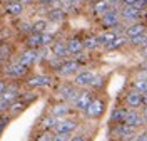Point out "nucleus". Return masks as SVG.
Returning <instances> with one entry per match:
<instances>
[{
  "mask_svg": "<svg viewBox=\"0 0 147 141\" xmlns=\"http://www.w3.org/2000/svg\"><path fill=\"white\" fill-rule=\"evenodd\" d=\"M79 89L75 87L74 84H62L59 87V96H60V99H64V101H77V97H79Z\"/></svg>",
  "mask_w": 147,
  "mask_h": 141,
  "instance_id": "f257e3e1",
  "label": "nucleus"
},
{
  "mask_svg": "<svg viewBox=\"0 0 147 141\" xmlns=\"http://www.w3.org/2000/svg\"><path fill=\"white\" fill-rule=\"evenodd\" d=\"M120 19H122V17H120V10H117L115 7H112L105 15H102V25H104V27H107V29L117 27Z\"/></svg>",
  "mask_w": 147,
  "mask_h": 141,
  "instance_id": "f03ea898",
  "label": "nucleus"
},
{
  "mask_svg": "<svg viewBox=\"0 0 147 141\" xmlns=\"http://www.w3.org/2000/svg\"><path fill=\"white\" fill-rule=\"evenodd\" d=\"M95 97H94V94L90 91H82V93L79 94V97H77V101H75V109L77 111H87L89 109V106L92 104Z\"/></svg>",
  "mask_w": 147,
  "mask_h": 141,
  "instance_id": "7ed1b4c3",
  "label": "nucleus"
},
{
  "mask_svg": "<svg viewBox=\"0 0 147 141\" xmlns=\"http://www.w3.org/2000/svg\"><path fill=\"white\" fill-rule=\"evenodd\" d=\"M94 77H95L94 72H90V71H82V72H79V74L75 76L74 86L75 87H89L92 84V81H94Z\"/></svg>",
  "mask_w": 147,
  "mask_h": 141,
  "instance_id": "20e7f679",
  "label": "nucleus"
},
{
  "mask_svg": "<svg viewBox=\"0 0 147 141\" xmlns=\"http://www.w3.org/2000/svg\"><path fill=\"white\" fill-rule=\"evenodd\" d=\"M104 111H105V103H104L102 99H99V97H95V99L92 101V104L89 106V109L85 111V114H87L89 118H99V116L104 114Z\"/></svg>",
  "mask_w": 147,
  "mask_h": 141,
  "instance_id": "39448f33",
  "label": "nucleus"
},
{
  "mask_svg": "<svg viewBox=\"0 0 147 141\" xmlns=\"http://www.w3.org/2000/svg\"><path fill=\"white\" fill-rule=\"evenodd\" d=\"M124 123H125L127 126H130V128H139V126H142V124L146 123V118H144L142 114H139L137 111H127Z\"/></svg>",
  "mask_w": 147,
  "mask_h": 141,
  "instance_id": "423d86ee",
  "label": "nucleus"
},
{
  "mask_svg": "<svg viewBox=\"0 0 147 141\" xmlns=\"http://www.w3.org/2000/svg\"><path fill=\"white\" fill-rule=\"evenodd\" d=\"M120 17L124 20H127L129 24H136L142 15H140V10H137L136 7H122L120 10Z\"/></svg>",
  "mask_w": 147,
  "mask_h": 141,
  "instance_id": "0eeeda50",
  "label": "nucleus"
},
{
  "mask_svg": "<svg viewBox=\"0 0 147 141\" xmlns=\"http://www.w3.org/2000/svg\"><path fill=\"white\" fill-rule=\"evenodd\" d=\"M52 84V77L50 76H34L27 81V86L30 89H35V87H47V86Z\"/></svg>",
  "mask_w": 147,
  "mask_h": 141,
  "instance_id": "6e6552de",
  "label": "nucleus"
},
{
  "mask_svg": "<svg viewBox=\"0 0 147 141\" xmlns=\"http://www.w3.org/2000/svg\"><path fill=\"white\" fill-rule=\"evenodd\" d=\"M114 133H115L117 136H120V138H124V140H134V138H136V128H130L125 123L117 124L115 129H114Z\"/></svg>",
  "mask_w": 147,
  "mask_h": 141,
  "instance_id": "1a4fd4ad",
  "label": "nucleus"
},
{
  "mask_svg": "<svg viewBox=\"0 0 147 141\" xmlns=\"http://www.w3.org/2000/svg\"><path fill=\"white\" fill-rule=\"evenodd\" d=\"M77 69H79V62L77 61H65V62L60 64V67L57 69V72H59V76H62V77H67V76L75 74Z\"/></svg>",
  "mask_w": 147,
  "mask_h": 141,
  "instance_id": "9d476101",
  "label": "nucleus"
},
{
  "mask_svg": "<svg viewBox=\"0 0 147 141\" xmlns=\"http://www.w3.org/2000/svg\"><path fill=\"white\" fill-rule=\"evenodd\" d=\"M5 74L9 76V77H15V79L24 77V76L27 74V66H24V64H20V62L10 64V66H7V69H5Z\"/></svg>",
  "mask_w": 147,
  "mask_h": 141,
  "instance_id": "9b49d317",
  "label": "nucleus"
},
{
  "mask_svg": "<svg viewBox=\"0 0 147 141\" xmlns=\"http://www.w3.org/2000/svg\"><path fill=\"white\" fill-rule=\"evenodd\" d=\"M75 128H77V123L74 119H65V118L64 119H59L57 126H55L57 133H67V134H70Z\"/></svg>",
  "mask_w": 147,
  "mask_h": 141,
  "instance_id": "f8f14e48",
  "label": "nucleus"
},
{
  "mask_svg": "<svg viewBox=\"0 0 147 141\" xmlns=\"http://www.w3.org/2000/svg\"><path fill=\"white\" fill-rule=\"evenodd\" d=\"M144 30H146V25L140 24V22H136V24H130L127 29H125V37L132 39V37H137V35H144Z\"/></svg>",
  "mask_w": 147,
  "mask_h": 141,
  "instance_id": "ddd939ff",
  "label": "nucleus"
},
{
  "mask_svg": "<svg viewBox=\"0 0 147 141\" xmlns=\"http://www.w3.org/2000/svg\"><path fill=\"white\" fill-rule=\"evenodd\" d=\"M37 59H38V52H37L35 49H28L25 52H22V56H20V64H24V66H30V64H34Z\"/></svg>",
  "mask_w": 147,
  "mask_h": 141,
  "instance_id": "4468645a",
  "label": "nucleus"
},
{
  "mask_svg": "<svg viewBox=\"0 0 147 141\" xmlns=\"http://www.w3.org/2000/svg\"><path fill=\"white\" fill-rule=\"evenodd\" d=\"M52 52L55 54V57L62 59V57L69 56V49H67V42H62V40H55L52 44Z\"/></svg>",
  "mask_w": 147,
  "mask_h": 141,
  "instance_id": "2eb2a0df",
  "label": "nucleus"
},
{
  "mask_svg": "<svg viewBox=\"0 0 147 141\" xmlns=\"http://www.w3.org/2000/svg\"><path fill=\"white\" fill-rule=\"evenodd\" d=\"M125 101L130 108H139V106H142V94L137 93V91H129L125 94Z\"/></svg>",
  "mask_w": 147,
  "mask_h": 141,
  "instance_id": "dca6fc26",
  "label": "nucleus"
},
{
  "mask_svg": "<svg viewBox=\"0 0 147 141\" xmlns=\"http://www.w3.org/2000/svg\"><path fill=\"white\" fill-rule=\"evenodd\" d=\"M47 17H49L50 22H64L67 19V12L64 9H60V7L59 9H50L47 12Z\"/></svg>",
  "mask_w": 147,
  "mask_h": 141,
  "instance_id": "f3484780",
  "label": "nucleus"
},
{
  "mask_svg": "<svg viewBox=\"0 0 147 141\" xmlns=\"http://www.w3.org/2000/svg\"><path fill=\"white\" fill-rule=\"evenodd\" d=\"M67 49H69V54H80L84 49V42L79 39H70L67 40Z\"/></svg>",
  "mask_w": 147,
  "mask_h": 141,
  "instance_id": "a211bd4d",
  "label": "nucleus"
},
{
  "mask_svg": "<svg viewBox=\"0 0 147 141\" xmlns=\"http://www.w3.org/2000/svg\"><path fill=\"white\" fill-rule=\"evenodd\" d=\"M97 39H99V44H102V46H110L117 39V35H115L114 30H105V32H102L100 35H97Z\"/></svg>",
  "mask_w": 147,
  "mask_h": 141,
  "instance_id": "6ab92c4d",
  "label": "nucleus"
},
{
  "mask_svg": "<svg viewBox=\"0 0 147 141\" xmlns=\"http://www.w3.org/2000/svg\"><path fill=\"white\" fill-rule=\"evenodd\" d=\"M110 9H112V5H110L107 0H97V2L94 3V12H95L97 15H105Z\"/></svg>",
  "mask_w": 147,
  "mask_h": 141,
  "instance_id": "aec40b11",
  "label": "nucleus"
},
{
  "mask_svg": "<svg viewBox=\"0 0 147 141\" xmlns=\"http://www.w3.org/2000/svg\"><path fill=\"white\" fill-rule=\"evenodd\" d=\"M69 113H70V108H69L67 104H57L54 109H52V116H54V118H62V119H64Z\"/></svg>",
  "mask_w": 147,
  "mask_h": 141,
  "instance_id": "412c9836",
  "label": "nucleus"
},
{
  "mask_svg": "<svg viewBox=\"0 0 147 141\" xmlns=\"http://www.w3.org/2000/svg\"><path fill=\"white\" fill-rule=\"evenodd\" d=\"M22 10H24V3H20V2H10L9 5H7V12L12 14V15H20L22 14Z\"/></svg>",
  "mask_w": 147,
  "mask_h": 141,
  "instance_id": "4be33fe9",
  "label": "nucleus"
},
{
  "mask_svg": "<svg viewBox=\"0 0 147 141\" xmlns=\"http://www.w3.org/2000/svg\"><path fill=\"white\" fill-rule=\"evenodd\" d=\"M125 114H127V111H124V109H114L112 114H110V121L120 124V123H124V119H125Z\"/></svg>",
  "mask_w": 147,
  "mask_h": 141,
  "instance_id": "5701e85b",
  "label": "nucleus"
},
{
  "mask_svg": "<svg viewBox=\"0 0 147 141\" xmlns=\"http://www.w3.org/2000/svg\"><path fill=\"white\" fill-rule=\"evenodd\" d=\"M47 22L45 20H35L32 24V34H45Z\"/></svg>",
  "mask_w": 147,
  "mask_h": 141,
  "instance_id": "b1692460",
  "label": "nucleus"
},
{
  "mask_svg": "<svg viewBox=\"0 0 147 141\" xmlns=\"http://www.w3.org/2000/svg\"><path fill=\"white\" fill-rule=\"evenodd\" d=\"M27 44L30 49H37V47L42 46V40H40V34H30L27 39Z\"/></svg>",
  "mask_w": 147,
  "mask_h": 141,
  "instance_id": "393cba45",
  "label": "nucleus"
},
{
  "mask_svg": "<svg viewBox=\"0 0 147 141\" xmlns=\"http://www.w3.org/2000/svg\"><path fill=\"white\" fill-rule=\"evenodd\" d=\"M134 89L140 94H147V79H139V81H134Z\"/></svg>",
  "mask_w": 147,
  "mask_h": 141,
  "instance_id": "a878e982",
  "label": "nucleus"
},
{
  "mask_svg": "<svg viewBox=\"0 0 147 141\" xmlns=\"http://www.w3.org/2000/svg\"><path fill=\"white\" fill-rule=\"evenodd\" d=\"M127 42H129V39L125 37V35H122V37H117V39H115V40H114L110 46H107V49H110V50H114V49H120L122 46H125Z\"/></svg>",
  "mask_w": 147,
  "mask_h": 141,
  "instance_id": "bb28decb",
  "label": "nucleus"
},
{
  "mask_svg": "<svg viewBox=\"0 0 147 141\" xmlns=\"http://www.w3.org/2000/svg\"><path fill=\"white\" fill-rule=\"evenodd\" d=\"M99 46H100V44H99V39L97 37H87L84 40V47L89 49V50H94V49H97Z\"/></svg>",
  "mask_w": 147,
  "mask_h": 141,
  "instance_id": "cd10ccee",
  "label": "nucleus"
},
{
  "mask_svg": "<svg viewBox=\"0 0 147 141\" xmlns=\"http://www.w3.org/2000/svg\"><path fill=\"white\" fill-rule=\"evenodd\" d=\"M129 42H130L132 46H142V47H146V46H147V35L144 34V35L132 37V39H129Z\"/></svg>",
  "mask_w": 147,
  "mask_h": 141,
  "instance_id": "c85d7f7f",
  "label": "nucleus"
},
{
  "mask_svg": "<svg viewBox=\"0 0 147 141\" xmlns=\"http://www.w3.org/2000/svg\"><path fill=\"white\" fill-rule=\"evenodd\" d=\"M57 118H54V116H49V118H45L44 119V123H42V126H44V129L45 131H49V129H52V128H55L57 126Z\"/></svg>",
  "mask_w": 147,
  "mask_h": 141,
  "instance_id": "c756f323",
  "label": "nucleus"
},
{
  "mask_svg": "<svg viewBox=\"0 0 147 141\" xmlns=\"http://www.w3.org/2000/svg\"><path fill=\"white\" fill-rule=\"evenodd\" d=\"M24 108H25V103H24V101H15V103L10 106V114L15 116V114H18Z\"/></svg>",
  "mask_w": 147,
  "mask_h": 141,
  "instance_id": "7c9ffc66",
  "label": "nucleus"
},
{
  "mask_svg": "<svg viewBox=\"0 0 147 141\" xmlns=\"http://www.w3.org/2000/svg\"><path fill=\"white\" fill-rule=\"evenodd\" d=\"M104 76H100V74H95V77H94V81H92V84H90V87H94V89H100L102 86H104Z\"/></svg>",
  "mask_w": 147,
  "mask_h": 141,
  "instance_id": "2f4dec72",
  "label": "nucleus"
},
{
  "mask_svg": "<svg viewBox=\"0 0 147 141\" xmlns=\"http://www.w3.org/2000/svg\"><path fill=\"white\" fill-rule=\"evenodd\" d=\"M12 101L5 99V97H0V113H5V111H10V106H12Z\"/></svg>",
  "mask_w": 147,
  "mask_h": 141,
  "instance_id": "473e14b6",
  "label": "nucleus"
},
{
  "mask_svg": "<svg viewBox=\"0 0 147 141\" xmlns=\"http://www.w3.org/2000/svg\"><path fill=\"white\" fill-rule=\"evenodd\" d=\"M40 40H42V46H49V44H54V35L52 34H40Z\"/></svg>",
  "mask_w": 147,
  "mask_h": 141,
  "instance_id": "72a5a7b5",
  "label": "nucleus"
},
{
  "mask_svg": "<svg viewBox=\"0 0 147 141\" xmlns=\"http://www.w3.org/2000/svg\"><path fill=\"white\" fill-rule=\"evenodd\" d=\"M54 133H50V131H45V133H42L38 138H37V141H54Z\"/></svg>",
  "mask_w": 147,
  "mask_h": 141,
  "instance_id": "f704fd0d",
  "label": "nucleus"
},
{
  "mask_svg": "<svg viewBox=\"0 0 147 141\" xmlns=\"http://www.w3.org/2000/svg\"><path fill=\"white\" fill-rule=\"evenodd\" d=\"M54 141H70V134H67V133H57L54 136Z\"/></svg>",
  "mask_w": 147,
  "mask_h": 141,
  "instance_id": "c9c22d12",
  "label": "nucleus"
},
{
  "mask_svg": "<svg viewBox=\"0 0 147 141\" xmlns=\"http://www.w3.org/2000/svg\"><path fill=\"white\" fill-rule=\"evenodd\" d=\"M9 54H10L9 44H2V46H0V57H7Z\"/></svg>",
  "mask_w": 147,
  "mask_h": 141,
  "instance_id": "e433bc0d",
  "label": "nucleus"
},
{
  "mask_svg": "<svg viewBox=\"0 0 147 141\" xmlns=\"http://www.w3.org/2000/svg\"><path fill=\"white\" fill-rule=\"evenodd\" d=\"M134 7H136L137 10H142V9H146V7H147V2H146V0H137Z\"/></svg>",
  "mask_w": 147,
  "mask_h": 141,
  "instance_id": "4c0bfd02",
  "label": "nucleus"
},
{
  "mask_svg": "<svg viewBox=\"0 0 147 141\" xmlns=\"http://www.w3.org/2000/svg\"><path fill=\"white\" fill-rule=\"evenodd\" d=\"M136 141H147V129L142 131L140 134H137V136H136Z\"/></svg>",
  "mask_w": 147,
  "mask_h": 141,
  "instance_id": "58836bf2",
  "label": "nucleus"
},
{
  "mask_svg": "<svg viewBox=\"0 0 147 141\" xmlns=\"http://www.w3.org/2000/svg\"><path fill=\"white\" fill-rule=\"evenodd\" d=\"M136 2H137V0H122L124 7H134V5H136Z\"/></svg>",
  "mask_w": 147,
  "mask_h": 141,
  "instance_id": "ea45409f",
  "label": "nucleus"
},
{
  "mask_svg": "<svg viewBox=\"0 0 147 141\" xmlns=\"http://www.w3.org/2000/svg\"><path fill=\"white\" fill-rule=\"evenodd\" d=\"M5 91H7V84H5V81H2V79H0V96L5 93Z\"/></svg>",
  "mask_w": 147,
  "mask_h": 141,
  "instance_id": "a19ab883",
  "label": "nucleus"
},
{
  "mask_svg": "<svg viewBox=\"0 0 147 141\" xmlns=\"http://www.w3.org/2000/svg\"><path fill=\"white\" fill-rule=\"evenodd\" d=\"M70 141H87V140H85L84 136H80V134H79V136H72V138H70Z\"/></svg>",
  "mask_w": 147,
  "mask_h": 141,
  "instance_id": "79ce46f5",
  "label": "nucleus"
},
{
  "mask_svg": "<svg viewBox=\"0 0 147 141\" xmlns=\"http://www.w3.org/2000/svg\"><path fill=\"white\" fill-rule=\"evenodd\" d=\"M107 2H109V3L112 5V7H115V5H119V3H122V0H107Z\"/></svg>",
  "mask_w": 147,
  "mask_h": 141,
  "instance_id": "37998d69",
  "label": "nucleus"
},
{
  "mask_svg": "<svg viewBox=\"0 0 147 141\" xmlns=\"http://www.w3.org/2000/svg\"><path fill=\"white\" fill-rule=\"evenodd\" d=\"M55 0H38V3L40 5H49V3H54Z\"/></svg>",
  "mask_w": 147,
  "mask_h": 141,
  "instance_id": "c03bdc74",
  "label": "nucleus"
},
{
  "mask_svg": "<svg viewBox=\"0 0 147 141\" xmlns=\"http://www.w3.org/2000/svg\"><path fill=\"white\" fill-rule=\"evenodd\" d=\"M140 69H142V71H146V72H147V59H144V61L140 62Z\"/></svg>",
  "mask_w": 147,
  "mask_h": 141,
  "instance_id": "a18cd8bd",
  "label": "nucleus"
},
{
  "mask_svg": "<svg viewBox=\"0 0 147 141\" xmlns=\"http://www.w3.org/2000/svg\"><path fill=\"white\" fill-rule=\"evenodd\" d=\"M140 54L144 56V59H147V46H146V47H142V50H140Z\"/></svg>",
  "mask_w": 147,
  "mask_h": 141,
  "instance_id": "49530a36",
  "label": "nucleus"
},
{
  "mask_svg": "<svg viewBox=\"0 0 147 141\" xmlns=\"http://www.w3.org/2000/svg\"><path fill=\"white\" fill-rule=\"evenodd\" d=\"M18 2H20V3H24V5H25V3H32V2H34V0H18Z\"/></svg>",
  "mask_w": 147,
  "mask_h": 141,
  "instance_id": "de8ad7c7",
  "label": "nucleus"
},
{
  "mask_svg": "<svg viewBox=\"0 0 147 141\" xmlns=\"http://www.w3.org/2000/svg\"><path fill=\"white\" fill-rule=\"evenodd\" d=\"M142 103L147 106V94H142Z\"/></svg>",
  "mask_w": 147,
  "mask_h": 141,
  "instance_id": "09e8293b",
  "label": "nucleus"
},
{
  "mask_svg": "<svg viewBox=\"0 0 147 141\" xmlns=\"http://www.w3.org/2000/svg\"><path fill=\"white\" fill-rule=\"evenodd\" d=\"M144 118L147 119V106H146V109H144Z\"/></svg>",
  "mask_w": 147,
  "mask_h": 141,
  "instance_id": "8fccbe9b",
  "label": "nucleus"
},
{
  "mask_svg": "<svg viewBox=\"0 0 147 141\" xmlns=\"http://www.w3.org/2000/svg\"><path fill=\"white\" fill-rule=\"evenodd\" d=\"M70 2H72V3H74V2H82V0H70Z\"/></svg>",
  "mask_w": 147,
  "mask_h": 141,
  "instance_id": "3c124183",
  "label": "nucleus"
}]
</instances>
